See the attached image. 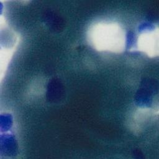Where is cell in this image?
Instances as JSON below:
<instances>
[{"mask_svg": "<svg viewBox=\"0 0 159 159\" xmlns=\"http://www.w3.org/2000/svg\"><path fill=\"white\" fill-rule=\"evenodd\" d=\"M44 20L47 25L55 31H60L63 27V19L53 12H48L44 15Z\"/></svg>", "mask_w": 159, "mask_h": 159, "instance_id": "2", "label": "cell"}, {"mask_svg": "<svg viewBox=\"0 0 159 159\" xmlns=\"http://www.w3.org/2000/svg\"><path fill=\"white\" fill-rule=\"evenodd\" d=\"M63 95V88L60 82L54 80L50 83L48 87L47 97L50 101L55 102L60 100Z\"/></svg>", "mask_w": 159, "mask_h": 159, "instance_id": "1", "label": "cell"}]
</instances>
